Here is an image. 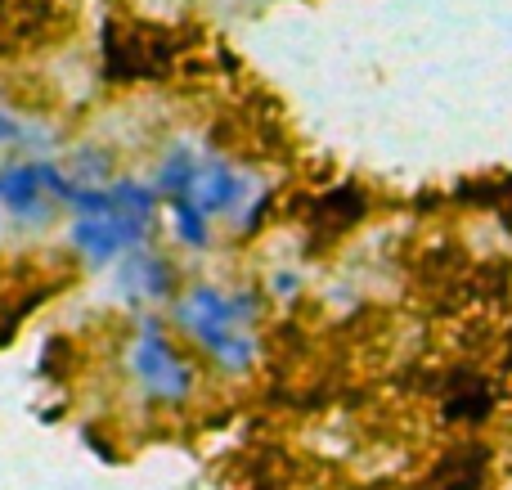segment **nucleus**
<instances>
[{
	"instance_id": "1",
	"label": "nucleus",
	"mask_w": 512,
	"mask_h": 490,
	"mask_svg": "<svg viewBox=\"0 0 512 490\" xmlns=\"http://www.w3.org/2000/svg\"><path fill=\"white\" fill-rule=\"evenodd\" d=\"M171 320L198 351H207V360L221 374H248L261 356L256 333L234 311V297L216 284H194L189 293H180L171 302Z\"/></svg>"
},
{
	"instance_id": "2",
	"label": "nucleus",
	"mask_w": 512,
	"mask_h": 490,
	"mask_svg": "<svg viewBox=\"0 0 512 490\" xmlns=\"http://www.w3.org/2000/svg\"><path fill=\"white\" fill-rule=\"evenodd\" d=\"M126 365H131V378H135V387L144 392V401L167 405V410L185 405L189 396H194V387H198L194 365L180 356V347L167 338V329H162L158 320H140V324H135V338H131V351H126Z\"/></svg>"
},
{
	"instance_id": "3",
	"label": "nucleus",
	"mask_w": 512,
	"mask_h": 490,
	"mask_svg": "<svg viewBox=\"0 0 512 490\" xmlns=\"http://www.w3.org/2000/svg\"><path fill=\"white\" fill-rule=\"evenodd\" d=\"M144 243H149V225L126 221V216H72L68 225V248L86 266H108L117 257H131Z\"/></svg>"
},
{
	"instance_id": "4",
	"label": "nucleus",
	"mask_w": 512,
	"mask_h": 490,
	"mask_svg": "<svg viewBox=\"0 0 512 490\" xmlns=\"http://www.w3.org/2000/svg\"><path fill=\"white\" fill-rule=\"evenodd\" d=\"M0 207H5L14 221H32L41 225L45 216L54 212V198L45 194V180H41V162H9L0 167Z\"/></svg>"
},
{
	"instance_id": "5",
	"label": "nucleus",
	"mask_w": 512,
	"mask_h": 490,
	"mask_svg": "<svg viewBox=\"0 0 512 490\" xmlns=\"http://www.w3.org/2000/svg\"><path fill=\"white\" fill-rule=\"evenodd\" d=\"M117 284L131 302H176V266H171L162 252L140 248L131 257H122V270H117Z\"/></svg>"
},
{
	"instance_id": "6",
	"label": "nucleus",
	"mask_w": 512,
	"mask_h": 490,
	"mask_svg": "<svg viewBox=\"0 0 512 490\" xmlns=\"http://www.w3.org/2000/svg\"><path fill=\"white\" fill-rule=\"evenodd\" d=\"M194 203L203 207L207 216H230L248 203V180L234 171V162L207 158L203 176H198V189H194Z\"/></svg>"
},
{
	"instance_id": "7",
	"label": "nucleus",
	"mask_w": 512,
	"mask_h": 490,
	"mask_svg": "<svg viewBox=\"0 0 512 490\" xmlns=\"http://www.w3.org/2000/svg\"><path fill=\"white\" fill-rule=\"evenodd\" d=\"M203 153H194L189 144H171L158 162V176H153V189L158 198H171L176 203H194V189H198V176H203Z\"/></svg>"
},
{
	"instance_id": "8",
	"label": "nucleus",
	"mask_w": 512,
	"mask_h": 490,
	"mask_svg": "<svg viewBox=\"0 0 512 490\" xmlns=\"http://www.w3.org/2000/svg\"><path fill=\"white\" fill-rule=\"evenodd\" d=\"M369 212V198H364L360 185H337L328 189L315 203V216H310V230H351V225L364 221Z\"/></svg>"
},
{
	"instance_id": "9",
	"label": "nucleus",
	"mask_w": 512,
	"mask_h": 490,
	"mask_svg": "<svg viewBox=\"0 0 512 490\" xmlns=\"http://www.w3.org/2000/svg\"><path fill=\"white\" fill-rule=\"evenodd\" d=\"M113 216H126V221H144L153 225V216H158V189L153 185H140V180H113Z\"/></svg>"
},
{
	"instance_id": "10",
	"label": "nucleus",
	"mask_w": 512,
	"mask_h": 490,
	"mask_svg": "<svg viewBox=\"0 0 512 490\" xmlns=\"http://www.w3.org/2000/svg\"><path fill=\"white\" fill-rule=\"evenodd\" d=\"M171 234L189 252H203V248H212V216L198 203H176L171 207Z\"/></svg>"
},
{
	"instance_id": "11",
	"label": "nucleus",
	"mask_w": 512,
	"mask_h": 490,
	"mask_svg": "<svg viewBox=\"0 0 512 490\" xmlns=\"http://www.w3.org/2000/svg\"><path fill=\"white\" fill-rule=\"evenodd\" d=\"M68 176L77 180V185H90V189L113 185V153L108 149H77L68 162Z\"/></svg>"
},
{
	"instance_id": "12",
	"label": "nucleus",
	"mask_w": 512,
	"mask_h": 490,
	"mask_svg": "<svg viewBox=\"0 0 512 490\" xmlns=\"http://www.w3.org/2000/svg\"><path fill=\"white\" fill-rule=\"evenodd\" d=\"M297 293H301L297 270H274V275H270V297H279V302H292Z\"/></svg>"
},
{
	"instance_id": "13",
	"label": "nucleus",
	"mask_w": 512,
	"mask_h": 490,
	"mask_svg": "<svg viewBox=\"0 0 512 490\" xmlns=\"http://www.w3.org/2000/svg\"><path fill=\"white\" fill-rule=\"evenodd\" d=\"M18 140H23V117L0 108V149H18Z\"/></svg>"
}]
</instances>
